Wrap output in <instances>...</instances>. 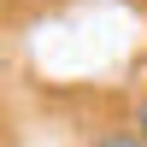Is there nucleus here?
Instances as JSON below:
<instances>
[{
  "label": "nucleus",
  "instance_id": "f257e3e1",
  "mask_svg": "<svg viewBox=\"0 0 147 147\" xmlns=\"http://www.w3.org/2000/svg\"><path fill=\"white\" fill-rule=\"evenodd\" d=\"M94 147H147V136H141V129H106Z\"/></svg>",
  "mask_w": 147,
  "mask_h": 147
},
{
  "label": "nucleus",
  "instance_id": "f03ea898",
  "mask_svg": "<svg viewBox=\"0 0 147 147\" xmlns=\"http://www.w3.org/2000/svg\"><path fill=\"white\" fill-rule=\"evenodd\" d=\"M136 129H141V136H147V100H141V112H136Z\"/></svg>",
  "mask_w": 147,
  "mask_h": 147
}]
</instances>
